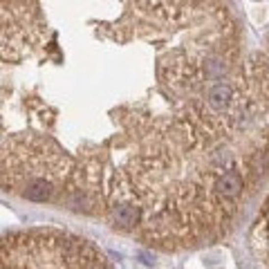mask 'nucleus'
<instances>
[{"label":"nucleus","instance_id":"f257e3e1","mask_svg":"<svg viewBox=\"0 0 269 269\" xmlns=\"http://www.w3.org/2000/svg\"><path fill=\"white\" fill-rule=\"evenodd\" d=\"M2 267H103V258L79 238L29 233L5 238Z\"/></svg>","mask_w":269,"mask_h":269},{"label":"nucleus","instance_id":"f03ea898","mask_svg":"<svg viewBox=\"0 0 269 269\" xmlns=\"http://www.w3.org/2000/svg\"><path fill=\"white\" fill-rule=\"evenodd\" d=\"M112 222L119 229H132L139 222V206L135 204H115L112 206Z\"/></svg>","mask_w":269,"mask_h":269},{"label":"nucleus","instance_id":"7ed1b4c3","mask_svg":"<svg viewBox=\"0 0 269 269\" xmlns=\"http://www.w3.org/2000/svg\"><path fill=\"white\" fill-rule=\"evenodd\" d=\"M216 191L220 197H236L243 191V179H240L238 173H224L218 177Z\"/></svg>","mask_w":269,"mask_h":269},{"label":"nucleus","instance_id":"20e7f679","mask_svg":"<svg viewBox=\"0 0 269 269\" xmlns=\"http://www.w3.org/2000/svg\"><path fill=\"white\" fill-rule=\"evenodd\" d=\"M52 193H54V186L48 179H32L25 186V191H23V196L32 202H45L52 197Z\"/></svg>","mask_w":269,"mask_h":269},{"label":"nucleus","instance_id":"39448f33","mask_svg":"<svg viewBox=\"0 0 269 269\" xmlns=\"http://www.w3.org/2000/svg\"><path fill=\"white\" fill-rule=\"evenodd\" d=\"M231 85L227 83H216L211 90H209V95H206V99H209V106L213 108V110H224V108L231 103Z\"/></svg>","mask_w":269,"mask_h":269}]
</instances>
